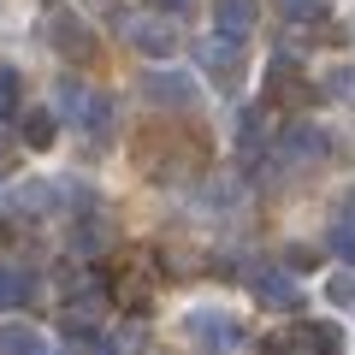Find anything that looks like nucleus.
<instances>
[{"label":"nucleus","mask_w":355,"mask_h":355,"mask_svg":"<svg viewBox=\"0 0 355 355\" xmlns=\"http://www.w3.org/2000/svg\"><path fill=\"white\" fill-rule=\"evenodd\" d=\"M343 326L338 320H296L284 331V355H343Z\"/></svg>","instance_id":"obj_1"},{"label":"nucleus","mask_w":355,"mask_h":355,"mask_svg":"<svg viewBox=\"0 0 355 355\" xmlns=\"http://www.w3.org/2000/svg\"><path fill=\"white\" fill-rule=\"evenodd\" d=\"M137 83H142V95H148L154 107H196V101H202L196 77L190 71H172V65H154V71L137 77Z\"/></svg>","instance_id":"obj_2"},{"label":"nucleus","mask_w":355,"mask_h":355,"mask_svg":"<svg viewBox=\"0 0 355 355\" xmlns=\"http://www.w3.org/2000/svg\"><path fill=\"white\" fill-rule=\"evenodd\" d=\"M125 42L137 53H148V60H172V53H178V18H166V12L160 18H130Z\"/></svg>","instance_id":"obj_3"},{"label":"nucleus","mask_w":355,"mask_h":355,"mask_svg":"<svg viewBox=\"0 0 355 355\" xmlns=\"http://www.w3.org/2000/svg\"><path fill=\"white\" fill-rule=\"evenodd\" d=\"M320 154H326V130H320V125L296 119V125L279 130V160H284V166H314Z\"/></svg>","instance_id":"obj_4"},{"label":"nucleus","mask_w":355,"mask_h":355,"mask_svg":"<svg viewBox=\"0 0 355 355\" xmlns=\"http://www.w3.org/2000/svg\"><path fill=\"white\" fill-rule=\"evenodd\" d=\"M190 338L207 343V349H237L243 343V326L231 314H214V308H196L190 314Z\"/></svg>","instance_id":"obj_5"},{"label":"nucleus","mask_w":355,"mask_h":355,"mask_svg":"<svg viewBox=\"0 0 355 355\" xmlns=\"http://www.w3.org/2000/svg\"><path fill=\"white\" fill-rule=\"evenodd\" d=\"M254 302L279 308V314H296L302 308V291H296V279H284L279 266H272V272H254Z\"/></svg>","instance_id":"obj_6"},{"label":"nucleus","mask_w":355,"mask_h":355,"mask_svg":"<svg viewBox=\"0 0 355 355\" xmlns=\"http://www.w3.org/2000/svg\"><path fill=\"white\" fill-rule=\"evenodd\" d=\"M53 48H60L65 60H89V53H95V36H89L83 18H71V12L53 6Z\"/></svg>","instance_id":"obj_7"},{"label":"nucleus","mask_w":355,"mask_h":355,"mask_svg":"<svg viewBox=\"0 0 355 355\" xmlns=\"http://www.w3.org/2000/svg\"><path fill=\"white\" fill-rule=\"evenodd\" d=\"M214 24H219V36H225V42H249L254 0H219V6H214Z\"/></svg>","instance_id":"obj_8"},{"label":"nucleus","mask_w":355,"mask_h":355,"mask_svg":"<svg viewBox=\"0 0 355 355\" xmlns=\"http://www.w3.org/2000/svg\"><path fill=\"white\" fill-rule=\"evenodd\" d=\"M71 125H83L89 137H107V130H113V101H107L101 89H83V107H77Z\"/></svg>","instance_id":"obj_9"},{"label":"nucleus","mask_w":355,"mask_h":355,"mask_svg":"<svg viewBox=\"0 0 355 355\" xmlns=\"http://www.w3.org/2000/svg\"><path fill=\"white\" fill-rule=\"evenodd\" d=\"M0 355H53V349L36 326H18L12 320V326H0Z\"/></svg>","instance_id":"obj_10"},{"label":"nucleus","mask_w":355,"mask_h":355,"mask_svg":"<svg viewBox=\"0 0 355 355\" xmlns=\"http://www.w3.org/2000/svg\"><path fill=\"white\" fill-rule=\"evenodd\" d=\"M36 296V272L24 266H0V308H24Z\"/></svg>","instance_id":"obj_11"},{"label":"nucleus","mask_w":355,"mask_h":355,"mask_svg":"<svg viewBox=\"0 0 355 355\" xmlns=\"http://www.w3.org/2000/svg\"><path fill=\"white\" fill-rule=\"evenodd\" d=\"M142 343H148V331L125 320L119 331H107V338H101V355H142Z\"/></svg>","instance_id":"obj_12"},{"label":"nucleus","mask_w":355,"mask_h":355,"mask_svg":"<svg viewBox=\"0 0 355 355\" xmlns=\"http://www.w3.org/2000/svg\"><path fill=\"white\" fill-rule=\"evenodd\" d=\"M18 125H24V142H30V148H53V137H60V130H53V113H48V107L24 113Z\"/></svg>","instance_id":"obj_13"},{"label":"nucleus","mask_w":355,"mask_h":355,"mask_svg":"<svg viewBox=\"0 0 355 355\" xmlns=\"http://www.w3.org/2000/svg\"><path fill=\"white\" fill-rule=\"evenodd\" d=\"M279 12L296 24H320V18H331V0H279Z\"/></svg>","instance_id":"obj_14"},{"label":"nucleus","mask_w":355,"mask_h":355,"mask_svg":"<svg viewBox=\"0 0 355 355\" xmlns=\"http://www.w3.org/2000/svg\"><path fill=\"white\" fill-rule=\"evenodd\" d=\"M18 119V71L12 65H0V125Z\"/></svg>","instance_id":"obj_15"},{"label":"nucleus","mask_w":355,"mask_h":355,"mask_svg":"<svg viewBox=\"0 0 355 355\" xmlns=\"http://www.w3.org/2000/svg\"><path fill=\"white\" fill-rule=\"evenodd\" d=\"M101 243H107V231H101V219H89V231H83V225L71 231V249H77V254H95V249H101Z\"/></svg>","instance_id":"obj_16"},{"label":"nucleus","mask_w":355,"mask_h":355,"mask_svg":"<svg viewBox=\"0 0 355 355\" xmlns=\"http://www.w3.org/2000/svg\"><path fill=\"white\" fill-rule=\"evenodd\" d=\"M331 249L355 266V219H338V225H331Z\"/></svg>","instance_id":"obj_17"},{"label":"nucleus","mask_w":355,"mask_h":355,"mask_svg":"<svg viewBox=\"0 0 355 355\" xmlns=\"http://www.w3.org/2000/svg\"><path fill=\"white\" fill-rule=\"evenodd\" d=\"M196 0H148V12H166V18H184Z\"/></svg>","instance_id":"obj_18"},{"label":"nucleus","mask_w":355,"mask_h":355,"mask_svg":"<svg viewBox=\"0 0 355 355\" xmlns=\"http://www.w3.org/2000/svg\"><path fill=\"white\" fill-rule=\"evenodd\" d=\"M326 296H331V302H355V279H331Z\"/></svg>","instance_id":"obj_19"}]
</instances>
